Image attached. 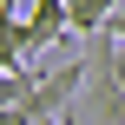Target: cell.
Instances as JSON below:
<instances>
[{
  "label": "cell",
  "instance_id": "3957f363",
  "mask_svg": "<svg viewBox=\"0 0 125 125\" xmlns=\"http://www.w3.org/2000/svg\"><path fill=\"white\" fill-rule=\"evenodd\" d=\"M73 33V20H66V0H33L26 7V46L40 53V46H59Z\"/></svg>",
  "mask_w": 125,
  "mask_h": 125
},
{
  "label": "cell",
  "instance_id": "52a82bcc",
  "mask_svg": "<svg viewBox=\"0 0 125 125\" xmlns=\"http://www.w3.org/2000/svg\"><path fill=\"white\" fill-rule=\"evenodd\" d=\"M46 125H59V119H46Z\"/></svg>",
  "mask_w": 125,
  "mask_h": 125
},
{
  "label": "cell",
  "instance_id": "ba28073f",
  "mask_svg": "<svg viewBox=\"0 0 125 125\" xmlns=\"http://www.w3.org/2000/svg\"><path fill=\"white\" fill-rule=\"evenodd\" d=\"M0 7H7V0H0Z\"/></svg>",
  "mask_w": 125,
  "mask_h": 125
},
{
  "label": "cell",
  "instance_id": "7a4b0ae2",
  "mask_svg": "<svg viewBox=\"0 0 125 125\" xmlns=\"http://www.w3.org/2000/svg\"><path fill=\"white\" fill-rule=\"evenodd\" d=\"M79 79H86V59H66L59 73H40V79H33V92L20 99V112H26L33 125H46V119H66V105H73Z\"/></svg>",
  "mask_w": 125,
  "mask_h": 125
},
{
  "label": "cell",
  "instance_id": "277c9868",
  "mask_svg": "<svg viewBox=\"0 0 125 125\" xmlns=\"http://www.w3.org/2000/svg\"><path fill=\"white\" fill-rule=\"evenodd\" d=\"M33 79H40L33 66H20V73H0V105H20V99L33 92Z\"/></svg>",
  "mask_w": 125,
  "mask_h": 125
},
{
  "label": "cell",
  "instance_id": "5b68a950",
  "mask_svg": "<svg viewBox=\"0 0 125 125\" xmlns=\"http://www.w3.org/2000/svg\"><path fill=\"white\" fill-rule=\"evenodd\" d=\"M112 73H119V86H125V40H112Z\"/></svg>",
  "mask_w": 125,
  "mask_h": 125
},
{
  "label": "cell",
  "instance_id": "8992f818",
  "mask_svg": "<svg viewBox=\"0 0 125 125\" xmlns=\"http://www.w3.org/2000/svg\"><path fill=\"white\" fill-rule=\"evenodd\" d=\"M105 33H112V40H125V7L112 13V20H105Z\"/></svg>",
  "mask_w": 125,
  "mask_h": 125
},
{
  "label": "cell",
  "instance_id": "6da1fadb",
  "mask_svg": "<svg viewBox=\"0 0 125 125\" xmlns=\"http://www.w3.org/2000/svg\"><path fill=\"white\" fill-rule=\"evenodd\" d=\"M79 59H86V79H79V92H73V105H66L59 125H125V86L112 73V33L99 26Z\"/></svg>",
  "mask_w": 125,
  "mask_h": 125
}]
</instances>
